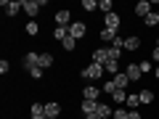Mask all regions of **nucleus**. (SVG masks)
Masks as SVG:
<instances>
[{"label": "nucleus", "instance_id": "58836bf2", "mask_svg": "<svg viewBox=\"0 0 159 119\" xmlns=\"http://www.w3.org/2000/svg\"><path fill=\"white\" fill-rule=\"evenodd\" d=\"M85 119H101V117H98V114H88Z\"/></svg>", "mask_w": 159, "mask_h": 119}, {"label": "nucleus", "instance_id": "0eeeda50", "mask_svg": "<svg viewBox=\"0 0 159 119\" xmlns=\"http://www.w3.org/2000/svg\"><path fill=\"white\" fill-rule=\"evenodd\" d=\"M133 13H135V16H141V19H146L148 13H151V0H138L135 8H133Z\"/></svg>", "mask_w": 159, "mask_h": 119}, {"label": "nucleus", "instance_id": "a211bd4d", "mask_svg": "<svg viewBox=\"0 0 159 119\" xmlns=\"http://www.w3.org/2000/svg\"><path fill=\"white\" fill-rule=\"evenodd\" d=\"M98 103H101V101H82V106H80V108H82V114L88 117V114H96L98 111Z\"/></svg>", "mask_w": 159, "mask_h": 119}, {"label": "nucleus", "instance_id": "dca6fc26", "mask_svg": "<svg viewBox=\"0 0 159 119\" xmlns=\"http://www.w3.org/2000/svg\"><path fill=\"white\" fill-rule=\"evenodd\" d=\"M96 114H98L101 119H111V117H114V108L109 106V103H98V111H96Z\"/></svg>", "mask_w": 159, "mask_h": 119}, {"label": "nucleus", "instance_id": "473e14b6", "mask_svg": "<svg viewBox=\"0 0 159 119\" xmlns=\"http://www.w3.org/2000/svg\"><path fill=\"white\" fill-rule=\"evenodd\" d=\"M114 90H117V87H114V82H111V79H106V85H103V93H109V95H111Z\"/></svg>", "mask_w": 159, "mask_h": 119}, {"label": "nucleus", "instance_id": "4468645a", "mask_svg": "<svg viewBox=\"0 0 159 119\" xmlns=\"http://www.w3.org/2000/svg\"><path fill=\"white\" fill-rule=\"evenodd\" d=\"M111 82H114V87H117V90H125L130 79H127V74H125V72H119L117 77H111Z\"/></svg>", "mask_w": 159, "mask_h": 119}, {"label": "nucleus", "instance_id": "393cba45", "mask_svg": "<svg viewBox=\"0 0 159 119\" xmlns=\"http://www.w3.org/2000/svg\"><path fill=\"white\" fill-rule=\"evenodd\" d=\"M111 101H114V103H125V101H127V93H125V90H114V93H111Z\"/></svg>", "mask_w": 159, "mask_h": 119}, {"label": "nucleus", "instance_id": "20e7f679", "mask_svg": "<svg viewBox=\"0 0 159 119\" xmlns=\"http://www.w3.org/2000/svg\"><path fill=\"white\" fill-rule=\"evenodd\" d=\"M21 66L27 69V72H32V69H37V66H40V53H34V51H29L27 56L21 58ZM40 69H43V66H40Z\"/></svg>", "mask_w": 159, "mask_h": 119}, {"label": "nucleus", "instance_id": "b1692460", "mask_svg": "<svg viewBox=\"0 0 159 119\" xmlns=\"http://www.w3.org/2000/svg\"><path fill=\"white\" fill-rule=\"evenodd\" d=\"M61 45H64V51H66V53H72V51H77V40H74V37H66Z\"/></svg>", "mask_w": 159, "mask_h": 119}, {"label": "nucleus", "instance_id": "9b49d317", "mask_svg": "<svg viewBox=\"0 0 159 119\" xmlns=\"http://www.w3.org/2000/svg\"><path fill=\"white\" fill-rule=\"evenodd\" d=\"M101 87H96V85H88L85 90H82V101H98L101 98Z\"/></svg>", "mask_w": 159, "mask_h": 119}, {"label": "nucleus", "instance_id": "2f4dec72", "mask_svg": "<svg viewBox=\"0 0 159 119\" xmlns=\"http://www.w3.org/2000/svg\"><path fill=\"white\" fill-rule=\"evenodd\" d=\"M8 72H11V64L3 58V61H0V74H8Z\"/></svg>", "mask_w": 159, "mask_h": 119}, {"label": "nucleus", "instance_id": "f257e3e1", "mask_svg": "<svg viewBox=\"0 0 159 119\" xmlns=\"http://www.w3.org/2000/svg\"><path fill=\"white\" fill-rule=\"evenodd\" d=\"M103 74H106V72H103V66H101V64H93V61H90L85 69H82V72H80V77H82V79H88V82H96V79H101Z\"/></svg>", "mask_w": 159, "mask_h": 119}, {"label": "nucleus", "instance_id": "c9c22d12", "mask_svg": "<svg viewBox=\"0 0 159 119\" xmlns=\"http://www.w3.org/2000/svg\"><path fill=\"white\" fill-rule=\"evenodd\" d=\"M151 58L159 64V45H154V51H151Z\"/></svg>", "mask_w": 159, "mask_h": 119}, {"label": "nucleus", "instance_id": "9d476101", "mask_svg": "<svg viewBox=\"0 0 159 119\" xmlns=\"http://www.w3.org/2000/svg\"><path fill=\"white\" fill-rule=\"evenodd\" d=\"M90 61H93V64H101V66H103V64L109 61V48H96V51L90 53Z\"/></svg>", "mask_w": 159, "mask_h": 119}, {"label": "nucleus", "instance_id": "6ab92c4d", "mask_svg": "<svg viewBox=\"0 0 159 119\" xmlns=\"http://www.w3.org/2000/svg\"><path fill=\"white\" fill-rule=\"evenodd\" d=\"M66 37H69V27H56V29H53V40H58V42H64Z\"/></svg>", "mask_w": 159, "mask_h": 119}, {"label": "nucleus", "instance_id": "1a4fd4ad", "mask_svg": "<svg viewBox=\"0 0 159 119\" xmlns=\"http://www.w3.org/2000/svg\"><path fill=\"white\" fill-rule=\"evenodd\" d=\"M125 74H127V79H130V82H138V79L143 77V72H141V66H138V64H127L125 66Z\"/></svg>", "mask_w": 159, "mask_h": 119}, {"label": "nucleus", "instance_id": "39448f33", "mask_svg": "<svg viewBox=\"0 0 159 119\" xmlns=\"http://www.w3.org/2000/svg\"><path fill=\"white\" fill-rule=\"evenodd\" d=\"M85 34H88L85 21H72V27H69V37H74V40H82Z\"/></svg>", "mask_w": 159, "mask_h": 119}, {"label": "nucleus", "instance_id": "f03ea898", "mask_svg": "<svg viewBox=\"0 0 159 119\" xmlns=\"http://www.w3.org/2000/svg\"><path fill=\"white\" fill-rule=\"evenodd\" d=\"M0 8L6 11V16L13 19L19 11H24V0H3V3H0Z\"/></svg>", "mask_w": 159, "mask_h": 119}, {"label": "nucleus", "instance_id": "ddd939ff", "mask_svg": "<svg viewBox=\"0 0 159 119\" xmlns=\"http://www.w3.org/2000/svg\"><path fill=\"white\" fill-rule=\"evenodd\" d=\"M125 106H127V111H138V106H141V95H138V93H130L127 101H125Z\"/></svg>", "mask_w": 159, "mask_h": 119}, {"label": "nucleus", "instance_id": "ea45409f", "mask_svg": "<svg viewBox=\"0 0 159 119\" xmlns=\"http://www.w3.org/2000/svg\"><path fill=\"white\" fill-rule=\"evenodd\" d=\"M154 77H157V79H159V64H157V69H154Z\"/></svg>", "mask_w": 159, "mask_h": 119}, {"label": "nucleus", "instance_id": "5701e85b", "mask_svg": "<svg viewBox=\"0 0 159 119\" xmlns=\"http://www.w3.org/2000/svg\"><path fill=\"white\" fill-rule=\"evenodd\" d=\"M119 32H111V29H101V34H98V37L103 40V42H114V37H117Z\"/></svg>", "mask_w": 159, "mask_h": 119}, {"label": "nucleus", "instance_id": "f704fd0d", "mask_svg": "<svg viewBox=\"0 0 159 119\" xmlns=\"http://www.w3.org/2000/svg\"><path fill=\"white\" fill-rule=\"evenodd\" d=\"M138 66H141V72H143V74H148V72H151V61H141Z\"/></svg>", "mask_w": 159, "mask_h": 119}, {"label": "nucleus", "instance_id": "cd10ccee", "mask_svg": "<svg viewBox=\"0 0 159 119\" xmlns=\"http://www.w3.org/2000/svg\"><path fill=\"white\" fill-rule=\"evenodd\" d=\"M34 114H45V103H32L29 106V117H34Z\"/></svg>", "mask_w": 159, "mask_h": 119}, {"label": "nucleus", "instance_id": "7c9ffc66", "mask_svg": "<svg viewBox=\"0 0 159 119\" xmlns=\"http://www.w3.org/2000/svg\"><path fill=\"white\" fill-rule=\"evenodd\" d=\"M127 114H130L127 108H114V117L111 119H127Z\"/></svg>", "mask_w": 159, "mask_h": 119}, {"label": "nucleus", "instance_id": "c85d7f7f", "mask_svg": "<svg viewBox=\"0 0 159 119\" xmlns=\"http://www.w3.org/2000/svg\"><path fill=\"white\" fill-rule=\"evenodd\" d=\"M82 11H88V13L98 11V3H96V0H82Z\"/></svg>", "mask_w": 159, "mask_h": 119}, {"label": "nucleus", "instance_id": "a878e982", "mask_svg": "<svg viewBox=\"0 0 159 119\" xmlns=\"http://www.w3.org/2000/svg\"><path fill=\"white\" fill-rule=\"evenodd\" d=\"M143 24H146V27H157V24H159V13H148V16L146 19H143Z\"/></svg>", "mask_w": 159, "mask_h": 119}, {"label": "nucleus", "instance_id": "7ed1b4c3", "mask_svg": "<svg viewBox=\"0 0 159 119\" xmlns=\"http://www.w3.org/2000/svg\"><path fill=\"white\" fill-rule=\"evenodd\" d=\"M45 3H48V0H24V13L34 21V16L40 13V8L45 6Z\"/></svg>", "mask_w": 159, "mask_h": 119}, {"label": "nucleus", "instance_id": "f8f14e48", "mask_svg": "<svg viewBox=\"0 0 159 119\" xmlns=\"http://www.w3.org/2000/svg\"><path fill=\"white\" fill-rule=\"evenodd\" d=\"M58 114H61V103L58 101H48L45 103V117L48 119H58Z\"/></svg>", "mask_w": 159, "mask_h": 119}, {"label": "nucleus", "instance_id": "f3484780", "mask_svg": "<svg viewBox=\"0 0 159 119\" xmlns=\"http://www.w3.org/2000/svg\"><path fill=\"white\" fill-rule=\"evenodd\" d=\"M103 72L109 74V79L117 77V74H119V61H106V64H103Z\"/></svg>", "mask_w": 159, "mask_h": 119}, {"label": "nucleus", "instance_id": "2eb2a0df", "mask_svg": "<svg viewBox=\"0 0 159 119\" xmlns=\"http://www.w3.org/2000/svg\"><path fill=\"white\" fill-rule=\"evenodd\" d=\"M138 48H141V37H135V34L125 37V51H133V53H135Z\"/></svg>", "mask_w": 159, "mask_h": 119}, {"label": "nucleus", "instance_id": "c756f323", "mask_svg": "<svg viewBox=\"0 0 159 119\" xmlns=\"http://www.w3.org/2000/svg\"><path fill=\"white\" fill-rule=\"evenodd\" d=\"M111 48H117V51H125V37H114V42H111Z\"/></svg>", "mask_w": 159, "mask_h": 119}, {"label": "nucleus", "instance_id": "4be33fe9", "mask_svg": "<svg viewBox=\"0 0 159 119\" xmlns=\"http://www.w3.org/2000/svg\"><path fill=\"white\" fill-rule=\"evenodd\" d=\"M40 66H43V69H51L53 66V56H51V53H40Z\"/></svg>", "mask_w": 159, "mask_h": 119}, {"label": "nucleus", "instance_id": "e433bc0d", "mask_svg": "<svg viewBox=\"0 0 159 119\" xmlns=\"http://www.w3.org/2000/svg\"><path fill=\"white\" fill-rule=\"evenodd\" d=\"M127 119H141V111H130V114H127Z\"/></svg>", "mask_w": 159, "mask_h": 119}, {"label": "nucleus", "instance_id": "bb28decb", "mask_svg": "<svg viewBox=\"0 0 159 119\" xmlns=\"http://www.w3.org/2000/svg\"><path fill=\"white\" fill-rule=\"evenodd\" d=\"M24 32H27L29 37H34V34L40 32V27H37V21H27V27H24Z\"/></svg>", "mask_w": 159, "mask_h": 119}, {"label": "nucleus", "instance_id": "412c9836", "mask_svg": "<svg viewBox=\"0 0 159 119\" xmlns=\"http://www.w3.org/2000/svg\"><path fill=\"white\" fill-rule=\"evenodd\" d=\"M98 11H103V16L106 13H114V3L111 0H98Z\"/></svg>", "mask_w": 159, "mask_h": 119}, {"label": "nucleus", "instance_id": "4c0bfd02", "mask_svg": "<svg viewBox=\"0 0 159 119\" xmlns=\"http://www.w3.org/2000/svg\"><path fill=\"white\" fill-rule=\"evenodd\" d=\"M29 119H48L45 114H34V117H29Z\"/></svg>", "mask_w": 159, "mask_h": 119}, {"label": "nucleus", "instance_id": "6e6552de", "mask_svg": "<svg viewBox=\"0 0 159 119\" xmlns=\"http://www.w3.org/2000/svg\"><path fill=\"white\" fill-rule=\"evenodd\" d=\"M56 27H72V13H69V8L56 11Z\"/></svg>", "mask_w": 159, "mask_h": 119}, {"label": "nucleus", "instance_id": "72a5a7b5", "mask_svg": "<svg viewBox=\"0 0 159 119\" xmlns=\"http://www.w3.org/2000/svg\"><path fill=\"white\" fill-rule=\"evenodd\" d=\"M43 72H45V69H32V72H29V77H32V79H40V77H43Z\"/></svg>", "mask_w": 159, "mask_h": 119}, {"label": "nucleus", "instance_id": "aec40b11", "mask_svg": "<svg viewBox=\"0 0 159 119\" xmlns=\"http://www.w3.org/2000/svg\"><path fill=\"white\" fill-rule=\"evenodd\" d=\"M138 95H141V106H151L154 103V93L151 90H141Z\"/></svg>", "mask_w": 159, "mask_h": 119}, {"label": "nucleus", "instance_id": "423d86ee", "mask_svg": "<svg viewBox=\"0 0 159 119\" xmlns=\"http://www.w3.org/2000/svg\"><path fill=\"white\" fill-rule=\"evenodd\" d=\"M103 24H106V29L117 32V29H119V24H122V16H119L117 11H114V13H106V16H103Z\"/></svg>", "mask_w": 159, "mask_h": 119}, {"label": "nucleus", "instance_id": "a19ab883", "mask_svg": "<svg viewBox=\"0 0 159 119\" xmlns=\"http://www.w3.org/2000/svg\"><path fill=\"white\" fill-rule=\"evenodd\" d=\"M157 45H159V37H157Z\"/></svg>", "mask_w": 159, "mask_h": 119}]
</instances>
